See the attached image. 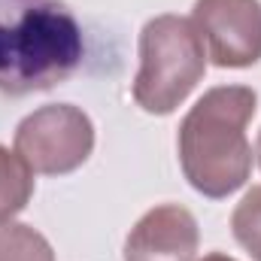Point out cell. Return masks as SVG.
<instances>
[{
    "label": "cell",
    "instance_id": "6da1fadb",
    "mask_svg": "<svg viewBox=\"0 0 261 261\" xmlns=\"http://www.w3.org/2000/svg\"><path fill=\"white\" fill-rule=\"evenodd\" d=\"M258 94L249 85H216L186 113L176 152L179 167L197 195L210 200L234 195L252 173V146L246 128Z\"/></svg>",
    "mask_w": 261,
    "mask_h": 261
},
{
    "label": "cell",
    "instance_id": "7a4b0ae2",
    "mask_svg": "<svg viewBox=\"0 0 261 261\" xmlns=\"http://www.w3.org/2000/svg\"><path fill=\"white\" fill-rule=\"evenodd\" d=\"M85 55L67 0H0V91L24 97L67 82Z\"/></svg>",
    "mask_w": 261,
    "mask_h": 261
},
{
    "label": "cell",
    "instance_id": "3957f363",
    "mask_svg": "<svg viewBox=\"0 0 261 261\" xmlns=\"http://www.w3.org/2000/svg\"><path fill=\"white\" fill-rule=\"evenodd\" d=\"M206 73V46L186 15H155L140 31L134 100L149 116H170Z\"/></svg>",
    "mask_w": 261,
    "mask_h": 261
},
{
    "label": "cell",
    "instance_id": "277c9868",
    "mask_svg": "<svg viewBox=\"0 0 261 261\" xmlns=\"http://www.w3.org/2000/svg\"><path fill=\"white\" fill-rule=\"evenodd\" d=\"M18 158L43 176H67L94 152V125L73 103H49L24 116L15 128Z\"/></svg>",
    "mask_w": 261,
    "mask_h": 261
},
{
    "label": "cell",
    "instance_id": "5b68a950",
    "mask_svg": "<svg viewBox=\"0 0 261 261\" xmlns=\"http://www.w3.org/2000/svg\"><path fill=\"white\" fill-rule=\"evenodd\" d=\"M192 21L216 67L246 70L261 61V0H195Z\"/></svg>",
    "mask_w": 261,
    "mask_h": 261
},
{
    "label": "cell",
    "instance_id": "8992f818",
    "mask_svg": "<svg viewBox=\"0 0 261 261\" xmlns=\"http://www.w3.org/2000/svg\"><path fill=\"white\" fill-rule=\"evenodd\" d=\"M200 228L192 210L179 203L152 206L125 240V261H195Z\"/></svg>",
    "mask_w": 261,
    "mask_h": 261
},
{
    "label": "cell",
    "instance_id": "52a82bcc",
    "mask_svg": "<svg viewBox=\"0 0 261 261\" xmlns=\"http://www.w3.org/2000/svg\"><path fill=\"white\" fill-rule=\"evenodd\" d=\"M34 197V170L18 152L0 146V222H12Z\"/></svg>",
    "mask_w": 261,
    "mask_h": 261
},
{
    "label": "cell",
    "instance_id": "ba28073f",
    "mask_svg": "<svg viewBox=\"0 0 261 261\" xmlns=\"http://www.w3.org/2000/svg\"><path fill=\"white\" fill-rule=\"evenodd\" d=\"M0 261H55L52 243L24 222H0Z\"/></svg>",
    "mask_w": 261,
    "mask_h": 261
},
{
    "label": "cell",
    "instance_id": "9c48e42d",
    "mask_svg": "<svg viewBox=\"0 0 261 261\" xmlns=\"http://www.w3.org/2000/svg\"><path fill=\"white\" fill-rule=\"evenodd\" d=\"M231 231H234V240L255 261H261V186H252L234 206Z\"/></svg>",
    "mask_w": 261,
    "mask_h": 261
},
{
    "label": "cell",
    "instance_id": "30bf717a",
    "mask_svg": "<svg viewBox=\"0 0 261 261\" xmlns=\"http://www.w3.org/2000/svg\"><path fill=\"white\" fill-rule=\"evenodd\" d=\"M197 261H237V258H231L225 252H210V255H203V258H197Z\"/></svg>",
    "mask_w": 261,
    "mask_h": 261
},
{
    "label": "cell",
    "instance_id": "8fae6325",
    "mask_svg": "<svg viewBox=\"0 0 261 261\" xmlns=\"http://www.w3.org/2000/svg\"><path fill=\"white\" fill-rule=\"evenodd\" d=\"M255 155H258V164H261V130H258V143H255Z\"/></svg>",
    "mask_w": 261,
    "mask_h": 261
}]
</instances>
